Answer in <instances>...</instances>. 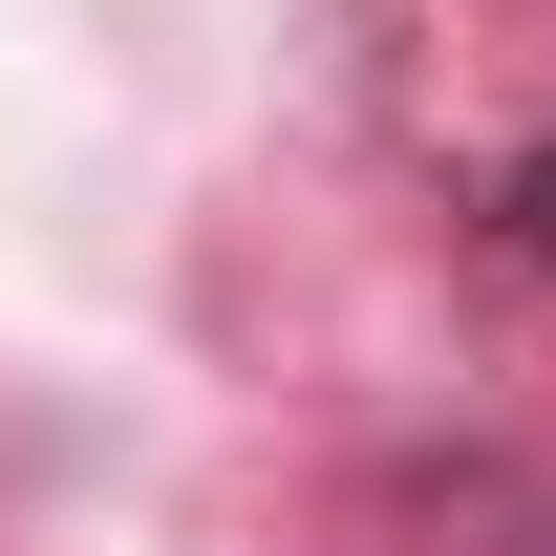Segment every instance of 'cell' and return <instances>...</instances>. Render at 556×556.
Returning a JSON list of instances; mask_svg holds the SVG:
<instances>
[{
    "label": "cell",
    "mask_w": 556,
    "mask_h": 556,
    "mask_svg": "<svg viewBox=\"0 0 556 556\" xmlns=\"http://www.w3.org/2000/svg\"><path fill=\"white\" fill-rule=\"evenodd\" d=\"M535 236H556V172H535Z\"/></svg>",
    "instance_id": "6da1fadb"
}]
</instances>
